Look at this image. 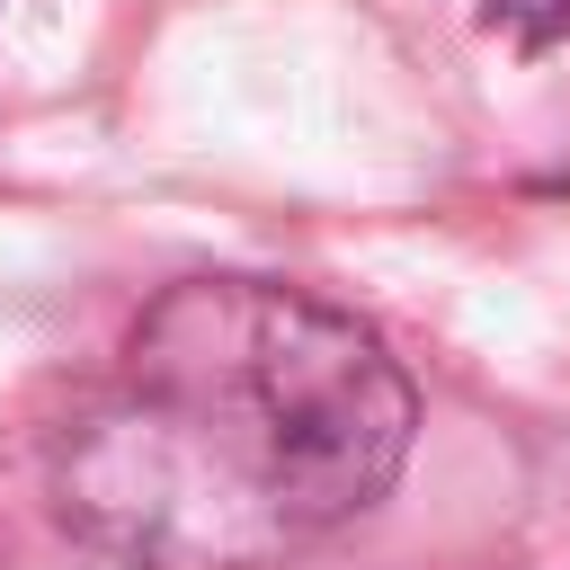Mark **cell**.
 <instances>
[{
    "mask_svg": "<svg viewBox=\"0 0 570 570\" xmlns=\"http://www.w3.org/2000/svg\"><path fill=\"white\" fill-rule=\"evenodd\" d=\"M410 428V374L356 312L276 276H187L62 428L53 490L134 570H258L365 517Z\"/></svg>",
    "mask_w": 570,
    "mask_h": 570,
    "instance_id": "obj_1",
    "label": "cell"
}]
</instances>
